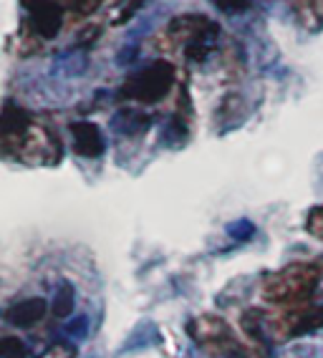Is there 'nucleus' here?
<instances>
[{
	"instance_id": "nucleus-1",
	"label": "nucleus",
	"mask_w": 323,
	"mask_h": 358,
	"mask_svg": "<svg viewBox=\"0 0 323 358\" xmlns=\"http://www.w3.org/2000/svg\"><path fill=\"white\" fill-rule=\"evenodd\" d=\"M172 86V69L167 64H149L142 73L131 76L129 81L124 83V89L119 91L124 99H139V101H157L169 91Z\"/></svg>"
},
{
	"instance_id": "nucleus-2",
	"label": "nucleus",
	"mask_w": 323,
	"mask_h": 358,
	"mask_svg": "<svg viewBox=\"0 0 323 358\" xmlns=\"http://www.w3.org/2000/svg\"><path fill=\"white\" fill-rule=\"evenodd\" d=\"M26 6L33 28L43 38H53L61 28V8L53 0H26Z\"/></svg>"
},
{
	"instance_id": "nucleus-3",
	"label": "nucleus",
	"mask_w": 323,
	"mask_h": 358,
	"mask_svg": "<svg viewBox=\"0 0 323 358\" xmlns=\"http://www.w3.org/2000/svg\"><path fill=\"white\" fill-rule=\"evenodd\" d=\"M71 136H73V147L81 157L86 159H96L106 152V139H103L101 129L91 122H73L71 124Z\"/></svg>"
},
{
	"instance_id": "nucleus-4",
	"label": "nucleus",
	"mask_w": 323,
	"mask_h": 358,
	"mask_svg": "<svg viewBox=\"0 0 323 358\" xmlns=\"http://www.w3.org/2000/svg\"><path fill=\"white\" fill-rule=\"evenodd\" d=\"M45 308L48 306H45L43 298H28V301H20V303H15V306L8 308L6 318H8L10 326L31 328L45 315Z\"/></svg>"
},
{
	"instance_id": "nucleus-5",
	"label": "nucleus",
	"mask_w": 323,
	"mask_h": 358,
	"mask_svg": "<svg viewBox=\"0 0 323 358\" xmlns=\"http://www.w3.org/2000/svg\"><path fill=\"white\" fill-rule=\"evenodd\" d=\"M73 306H76V290H73L71 282H61L59 290H56V298H53V313L59 318L73 313Z\"/></svg>"
},
{
	"instance_id": "nucleus-6",
	"label": "nucleus",
	"mask_w": 323,
	"mask_h": 358,
	"mask_svg": "<svg viewBox=\"0 0 323 358\" xmlns=\"http://www.w3.org/2000/svg\"><path fill=\"white\" fill-rule=\"evenodd\" d=\"M149 127V119L144 114H136V111H124L117 114L114 119V129L122 131V134H136V131H144Z\"/></svg>"
},
{
	"instance_id": "nucleus-7",
	"label": "nucleus",
	"mask_w": 323,
	"mask_h": 358,
	"mask_svg": "<svg viewBox=\"0 0 323 358\" xmlns=\"http://www.w3.org/2000/svg\"><path fill=\"white\" fill-rule=\"evenodd\" d=\"M26 343L20 338H13V336L3 338V343H0V356L3 358H26Z\"/></svg>"
},
{
	"instance_id": "nucleus-8",
	"label": "nucleus",
	"mask_w": 323,
	"mask_h": 358,
	"mask_svg": "<svg viewBox=\"0 0 323 358\" xmlns=\"http://www.w3.org/2000/svg\"><path fill=\"white\" fill-rule=\"evenodd\" d=\"M227 235L233 240H250L255 235V224L250 220H235L233 224H227Z\"/></svg>"
},
{
	"instance_id": "nucleus-9",
	"label": "nucleus",
	"mask_w": 323,
	"mask_h": 358,
	"mask_svg": "<svg viewBox=\"0 0 323 358\" xmlns=\"http://www.w3.org/2000/svg\"><path fill=\"white\" fill-rule=\"evenodd\" d=\"M64 331L69 333L73 341H84L86 333H89V318H86V315H76L71 323H66Z\"/></svg>"
},
{
	"instance_id": "nucleus-10",
	"label": "nucleus",
	"mask_w": 323,
	"mask_h": 358,
	"mask_svg": "<svg viewBox=\"0 0 323 358\" xmlns=\"http://www.w3.org/2000/svg\"><path fill=\"white\" fill-rule=\"evenodd\" d=\"M144 3H147V0H127V3L119 8V13H117V18H114V23H127L129 18H134V13L144 6Z\"/></svg>"
},
{
	"instance_id": "nucleus-11",
	"label": "nucleus",
	"mask_w": 323,
	"mask_h": 358,
	"mask_svg": "<svg viewBox=\"0 0 323 358\" xmlns=\"http://www.w3.org/2000/svg\"><path fill=\"white\" fill-rule=\"evenodd\" d=\"M215 6L222 8V10H240V8L247 6V0H217Z\"/></svg>"
}]
</instances>
